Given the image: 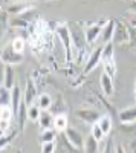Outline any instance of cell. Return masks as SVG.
Masks as SVG:
<instances>
[{
    "label": "cell",
    "instance_id": "obj_1",
    "mask_svg": "<svg viewBox=\"0 0 136 153\" xmlns=\"http://www.w3.org/2000/svg\"><path fill=\"white\" fill-rule=\"evenodd\" d=\"M55 34L57 37L60 38L61 45L64 48V52H66V61L70 63L72 58H73V43H72V31H70V26L67 22H61L57 25L55 28Z\"/></svg>",
    "mask_w": 136,
    "mask_h": 153
},
{
    "label": "cell",
    "instance_id": "obj_2",
    "mask_svg": "<svg viewBox=\"0 0 136 153\" xmlns=\"http://www.w3.org/2000/svg\"><path fill=\"white\" fill-rule=\"evenodd\" d=\"M101 63L104 66V72L113 78V76L116 75V63H115V46H113L112 42L104 45Z\"/></svg>",
    "mask_w": 136,
    "mask_h": 153
},
{
    "label": "cell",
    "instance_id": "obj_3",
    "mask_svg": "<svg viewBox=\"0 0 136 153\" xmlns=\"http://www.w3.org/2000/svg\"><path fill=\"white\" fill-rule=\"evenodd\" d=\"M107 25V20H101V22H98V23H93V25H87V28H86L84 34H86V42H87V45H92L96 42V38L98 37H101L103 34V29L104 26Z\"/></svg>",
    "mask_w": 136,
    "mask_h": 153
},
{
    "label": "cell",
    "instance_id": "obj_4",
    "mask_svg": "<svg viewBox=\"0 0 136 153\" xmlns=\"http://www.w3.org/2000/svg\"><path fill=\"white\" fill-rule=\"evenodd\" d=\"M103 49H104V45L96 46L90 52V55L87 57V61H86V65H84V74L92 72L101 63V60H103Z\"/></svg>",
    "mask_w": 136,
    "mask_h": 153
},
{
    "label": "cell",
    "instance_id": "obj_5",
    "mask_svg": "<svg viewBox=\"0 0 136 153\" xmlns=\"http://www.w3.org/2000/svg\"><path fill=\"white\" fill-rule=\"evenodd\" d=\"M2 61L5 63V66H16L23 61V55L16 52L12 49V46L9 45V46L3 48V51H2Z\"/></svg>",
    "mask_w": 136,
    "mask_h": 153
},
{
    "label": "cell",
    "instance_id": "obj_6",
    "mask_svg": "<svg viewBox=\"0 0 136 153\" xmlns=\"http://www.w3.org/2000/svg\"><path fill=\"white\" fill-rule=\"evenodd\" d=\"M66 138H67V141L72 144V147H75V149H83L84 147V141L86 139L83 138V135L77 130V129H73V127H69V129L64 132Z\"/></svg>",
    "mask_w": 136,
    "mask_h": 153
},
{
    "label": "cell",
    "instance_id": "obj_7",
    "mask_svg": "<svg viewBox=\"0 0 136 153\" xmlns=\"http://www.w3.org/2000/svg\"><path fill=\"white\" fill-rule=\"evenodd\" d=\"M77 117L80 120H83L84 123L96 124L98 120H100L103 115H100L96 110H92V109H80V110H77Z\"/></svg>",
    "mask_w": 136,
    "mask_h": 153
},
{
    "label": "cell",
    "instance_id": "obj_8",
    "mask_svg": "<svg viewBox=\"0 0 136 153\" xmlns=\"http://www.w3.org/2000/svg\"><path fill=\"white\" fill-rule=\"evenodd\" d=\"M37 98H38V95H37V87H35V84H34L32 80H28L26 89H24V94H23L24 103H26L28 106H34Z\"/></svg>",
    "mask_w": 136,
    "mask_h": 153
},
{
    "label": "cell",
    "instance_id": "obj_9",
    "mask_svg": "<svg viewBox=\"0 0 136 153\" xmlns=\"http://www.w3.org/2000/svg\"><path fill=\"white\" fill-rule=\"evenodd\" d=\"M115 31H116V22L113 19H110L107 22V25L104 26L103 29V34H101V38H103V43L107 45L113 40V37H115Z\"/></svg>",
    "mask_w": 136,
    "mask_h": 153
},
{
    "label": "cell",
    "instance_id": "obj_10",
    "mask_svg": "<svg viewBox=\"0 0 136 153\" xmlns=\"http://www.w3.org/2000/svg\"><path fill=\"white\" fill-rule=\"evenodd\" d=\"M21 103H23V95L20 92V87L14 86V89L11 91V106H12V109H14L16 118H17V113H18V109H20Z\"/></svg>",
    "mask_w": 136,
    "mask_h": 153
},
{
    "label": "cell",
    "instance_id": "obj_11",
    "mask_svg": "<svg viewBox=\"0 0 136 153\" xmlns=\"http://www.w3.org/2000/svg\"><path fill=\"white\" fill-rule=\"evenodd\" d=\"M100 83H101V87H103L104 95L110 97V95L113 94V78H112L110 75H107L106 72H103L101 76H100Z\"/></svg>",
    "mask_w": 136,
    "mask_h": 153
},
{
    "label": "cell",
    "instance_id": "obj_12",
    "mask_svg": "<svg viewBox=\"0 0 136 153\" xmlns=\"http://www.w3.org/2000/svg\"><path fill=\"white\" fill-rule=\"evenodd\" d=\"M119 121L122 124H130V123L136 121V106L121 110L119 112Z\"/></svg>",
    "mask_w": 136,
    "mask_h": 153
},
{
    "label": "cell",
    "instance_id": "obj_13",
    "mask_svg": "<svg viewBox=\"0 0 136 153\" xmlns=\"http://www.w3.org/2000/svg\"><path fill=\"white\" fill-rule=\"evenodd\" d=\"M3 86L9 91H12L16 86V81H14V69L12 66H5V72H3Z\"/></svg>",
    "mask_w": 136,
    "mask_h": 153
},
{
    "label": "cell",
    "instance_id": "obj_14",
    "mask_svg": "<svg viewBox=\"0 0 136 153\" xmlns=\"http://www.w3.org/2000/svg\"><path fill=\"white\" fill-rule=\"evenodd\" d=\"M70 31H72V43H73V46H75L77 51H81L84 43H87V42H86V34L81 32V31L73 29V28Z\"/></svg>",
    "mask_w": 136,
    "mask_h": 153
},
{
    "label": "cell",
    "instance_id": "obj_15",
    "mask_svg": "<svg viewBox=\"0 0 136 153\" xmlns=\"http://www.w3.org/2000/svg\"><path fill=\"white\" fill-rule=\"evenodd\" d=\"M54 129L57 132H66L69 129V121H67V117L64 113H60V115H55V120H54Z\"/></svg>",
    "mask_w": 136,
    "mask_h": 153
},
{
    "label": "cell",
    "instance_id": "obj_16",
    "mask_svg": "<svg viewBox=\"0 0 136 153\" xmlns=\"http://www.w3.org/2000/svg\"><path fill=\"white\" fill-rule=\"evenodd\" d=\"M29 14H32V11L26 12V14H20V16H17L14 20H9V25H11V26H14V28H26V26H28V23L31 22Z\"/></svg>",
    "mask_w": 136,
    "mask_h": 153
},
{
    "label": "cell",
    "instance_id": "obj_17",
    "mask_svg": "<svg viewBox=\"0 0 136 153\" xmlns=\"http://www.w3.org/2000/svg\"><path fill=\"white\" fill-rule=\"evenodd\" d=\"M54 120H55V117H52V115L49 113V110L47 112H41V117L38 120V124L41 127V130L52 129V127H54Z\"/></svg>",
    "mask_w": 136,
    "mask_h": 153
},
{
    "label": "cell",
    "instance_id": "obj_18",
    "mask_svg": "<svg viewBox=\"0 0 136 153\" xmlns=\"http://www.w3.org/2000/svg\"><path fill=\"white\" fill-rule=\"evenodd\" d=\"M84 150L86 153H100V143L92 135H89L84 141Z\"/></svg>",
    "mask_w": 136,
    "mask_h": 153
},
{
    "label": "cell",
    "instance_id": "obj_19",
    "mask_svg": "<svg viewBox=\"0 0 136 153\" xmlns=\"http://www.w3.org/2000/svg\"><path fill=\"white\" fill-rule=\"evenodd\" d=\"M37 106H38L43 112H47L52 106V98L49 97L47 94H40L38 98H37Z\"/></svg>",
    "mask_w": 136,
    "mask_h": 153
},
{
    "label": "cell",
    "instance_id": "obj_20",
    "mask_svg": "<svg viewBox=\"0 0 136 153\" xmlns=\"http://www.w3.org/2000/svg\"><path fill=\"white\" fill-rule=\"evenodd\" d=\"M28 104L24 103V100H23V103L20 104V109H18V113H17V120H18V127L20 129H23L24 127V123H26V118H28Z\"/></svg>",
    "mask_w": 136,
    "mask_h": 153
},
{
    "label": "cell",
    "instance_id": "obj_21",
    "mask_svg": "<svg viewBox=\"0 0 136 153\" xmlns=\"http://www.w3.org/2000/svg\"><path fill=\"white\" fill-rule=\"evenodd\" d=\"M98 126L101 127V130L106 133V135H109L110 133V130H112V118L109 117V115H103V117L98 120V123H96Z\"/></svg>",
    "mask_w": 136,
    "mask_h": 153
},
{
    "label": "cell",
    "instance_id": "obj_22",
    "mask_svg": "<svg viewBox=\"0 0 136 153\" xmlns=\"http://www.w3.org/2000/svg\"><path fill=\"white\" fill-rule=\"evenodd\" d=\"M55 136H57V130H55V129L41 130V133H40V141H41V144H44V143H54V141H55Z\"/></svg>",
    "mask_w": 136,
    "mask_h": 153
},
{
    "label": "cell",
    "instance_id": "obj_23",
    "mask_svg": "<svg viewBox=\"0 0 136 153\" xmlns=\"http://www.w3.org/2000/svg\"><path fill=\"white\" fill-rule=\"evenodd\" d=\"M28 9H29V3H17V5L9 6V8H8V12L17 17V16L23 14L24 11H28Z\"/></svg>",
    "mask_w": 136,
    "mask_h": 153
},
{
    "label": "cell",
    "instance_id": "obj_24",
    "mask_svg": "<svg viewBox=\"0 0 136 153\" xmlns=\"http://www.w3.org/2000/svg\"><path fill=\"white\" fill-rule=\"evenodd\" d=\"M41 109L37 106V104H34V106H29L28 107V120H31V121H38L40 120V117H41Z\"/></svg>",
    "mask_w": 136,
    "mask_h": 153
},
{
    "label": "cell",
    "instance_id": "obj_25",
    "mask_svg": "<svg viewBox=\"0 0 136 153\" xmlns=\"http://www.w3.org/2000/svg\"><path fill=\"white\" fill-rule=\"evenodd\" d=\"M11 46H12V49H14L16 52H18V54H23L24 46H26V42L23 40V37H16L14 40L11 42Z\"/></svg>",
    "mask_w": 136,
    "mask_h": 153
},
{
    "label": "cell",
    "instance_id": "obj_26",
    "mask_svg": "<svg viewBox=\"0 0 136 153\" xmlns=\"http://www.w3.org/2000/svg\"><path fill=\"white\" fill-rule=\"evenodd\" d=\"M90 135L96 139L98 143H101L103 139L106 138V133L101 130V127L98 126V124H92V130H90Z\"/></svg>",
    "mask_w": 136,
    "mask_h": 153
},
{
    "label": "cell",
    "instance_id": "obj_27",
    "mask_svg": "<svg viewBox=\"0 0 136 153\" xmlns=\"http://www.w3.org/2000/svg\"><path fill=\"white\" fill-rule=\"evenodd\" d=\"M0 104L2 106H8L11 104V91L9 89H6L5 86H2V94H0Z\"/></svg>",
    "mask_w": 136,
    "mask_h": 153
},
{
    "label": "cell",
    "instance_id": "obj_28",
    "mask_svg": "<svg viewBox=\"0 0 136 153\" xmlns=\"http://www.w3.org/2000/svg\"><path fill=\"white\" fill-rule=\"evenodd\" d=\"M41 153H55V143L41 144Z\"/></svg>",
    "mask_w": 136,
    "mask_h": 153
},
{
    "label": "cell",
    "instance_id": "obj_29",
    "mask_svg": "<svg viewBox=\"0 0 136 153\" xmlns=\"http://www.w3.org/2000/svg\"><path fill=\"white\" fill-rule=\"evenodd\" d=\"M115 153H126V150H124V147H121V146H118V147L115 149Z\"/></svg>",
    "mask_w": 136,
    "mask_h": 153
},
{
    "label": "cell",
    "instance_id": "obj_30",
    "mask_svg": "<svg viewBox=\"0 0 136 153\" xmlns=\"http://www.w3.org/2000/svg\"><path fill=\"white\" fill-rule=\"evenodd\" d=\"M135 101H136V81H135Z\"/></svg>",
    "mask_w": 136,
    "mask_h": 153
}]
</instances>
